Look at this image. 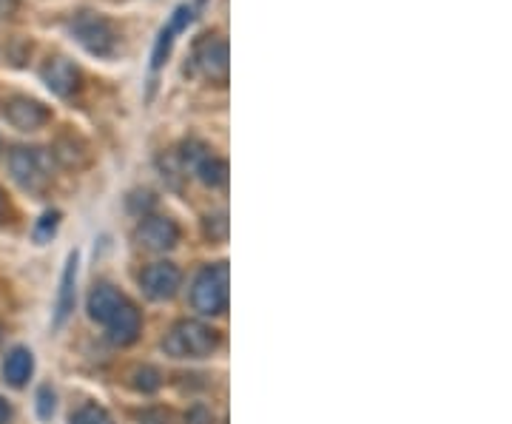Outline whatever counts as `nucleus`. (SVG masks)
<instances>
[{
  "label": "nucleus",
  "mask_w": 512,
  "mask_h": 424,
  "mask_svg": "<svg viewBox=\"0 0 512 424\" xmlns=\"http://www.w3.org/2000/svg\"><path fill=\"white\" fill-rule=\"evenodd\" d=\"M217 331L197 319H183L165 333L163 351L174 359H205L217 351Z\"/></svg>",
  "instance_id": "f257e3e1"
},
{
  "label": "nucleus",
  "mask_w": 512,
  "mask_h": 424,
  "mask_svg": "<svg viewBox=\"0 0 512 424\" xmlns=\"http://www.w3.org/2000/svg\"><path fill=\"white\" fill-rule=\"evenodd\" d=\"M9 171H12V180L23 191H43L52 183L55 160L46 148L20 146L9 154Z\"/></svg>",
  "instance_id": "f03ea898"
},
{
  "label": "nucleus",
  "mask_w": 512,
  "mask_h": 424,
  "mask_svg": "<svg viewBox=\"0 0 512 424\" xmlns=\"http://www.w3.org/2000/svg\"><path fill=\"white\" fill-rule=\"evenodd\" d=\"M72 35L94 57H111L120 43L114 23L103 15H94V12H83L72 20Z\"/></svg>",
  "instance_id": "7ed1b4c3"
},
{
  "label": "nucleus",
  "mask_w": 512,
  "mask_h": 424,
  "mask_svg": "<svg viewBox=\"0 0 512 424\" xmlns=\"http://www.w3.org/2000/svg\"><path fill=\"white\" fill-rule=\"evenodd\" d=\"M191 302L200 314L217 316L228 308V265L217 262L205 268L191 291Z\"/></svg>",
  "instance_id": "20e7f679"
},
{
  "label": "nucleus",
  "mask_w": 512,
  "mask_h": 424,
  "mask_svg": "<svg viewBox=\"0 0 512 424\" xmlns=\"http://www.w3.org/2000/svg\"><path fill=\"white\" fill-rule=\"evenodd\" d=\"M194 63L202 72L205 80L211 83H228V74H231V55H228V40L220 35L202 37L197 43V52H194Z\"/></svg>",
  "instance_id": "39448f33"
},
{
  "label": "nucleus",
  "mask_w": 512,
  "mask_h": 424,
  "mask_svg": "<svg viewBox=\"0 0 512 424\" xmlns=\"http://www.w3.org/2000/svg\"><path fill=\"white\" fill-rule=\"evenodd\" d=\"M3 117H6L18 131H37L52 120L49 109H46L43 103L32 100V97H12V100L3 106Z\"/></svg>",
  "instance_id": "423d86ee"
},
{
  "label": "nucleus",
  "mask_w": 512,
  "mask_h": 424,
  "mask_svg": "<svg viewBox=\"0 0 512 424\" xmlns=\"http://www.w3.org/2000/svg\"><path fill=\"white\" fill-rule=\"evenodd\" d=\"M180 268L177 265H171V262H154V265H148L146 271H143V277H140V285H143V291H146L148 299H171V296L177 294V288H180Z\"/></svg>",
  "instance_id": "0eeeda50"
},
{
  "label": "nucleus",
  "mask_w": 512,
  "mask_h": 424,
  "mask_svg": "<svg viewBox=\"0 0 512 424\" xmlns=\"http://www.w3.org/2000/svg\"><path fill=\"white\" fill-rule=\"evenodd\" d=\"M80 80H83V74H80V69L74 66L69 57H52L43 66V83L57 97H72L80 89Z\"/></svg>",
  "instance_id": "6e6552de"
},
{
  "label": "nucleus",
  "mask_w": 512,
  "mask_h": 424,
  "mask_svg": "<svg viewBox=\"0 0 512 424\" xmlns=\"http://www.w3.org/2000/svg\"><path fill=\"white\" fill-rule=\"evenodd\" d=\"M137 240L148 251H168L180 240V228L168 217H146L137 228Z\"/></svg>",
  "instance_id": "1a4fd4ad"
},
{
  "label": "nucleus",
  "mask_w": 512,
  "mask_h": 424,
  "mask_svg": "<svg viewBox=\"0 0 512 424\" xmlns=\"http://www.w3.org/2000/svg\"><path fill=\"white\" fill-rule=\"evenodd\" d=\"M74 296H77V251L69 254L66 259V268H63V277H60V291H57L55 302V328H63L66 319L74 311Z\"/></svg>",
  "instance_id": "9d476101"
},
{
  "label": "nucleus",
  "mask_w": 512,
  "mask_h": 424,
  "mask_svg": "<svg viewBox=\"0 0 512 424\" xmlns=\"http://www.w3.org/2000/svg\"><path fill=\"white\" fill-rule=\"evenodd\" d=\"M126 302L128 299L120 294L117 288H111V285H97L92 294H89V314H92V319H97V322L109 325L111 319L126 308Z\"/></svg>",
  "instance_id": "9b49d317"
},
{
  "label": "nucleus",
  "mask_w": 512,
  "mask_h": 424,
  "mask_svg": "<svg viewBox=\"0 0 512 424\" xmlns=\"http://www.w3.org/2000/svg\"><path fill=\"white\" fill-rule=\"evenodd\" d=\"M32 370H35V356H32L29 348H12V351L6 353V359H3V379L12 388H23L29 382Z\"/></svg>",
  "instance_id": "f8f14e48"
},
{
  "label": "nucleus",
  "mask_w": 512,
  "mask_h": 424,
  "mask_svg": "<svg viewBox=\"0 0 512 424\" xmlns=\"http://www.w3.org/2000/svg\"><path fill=\"white\" fill-rule=\"evenodd\" d=\"M106 328H109V339L114 345H131L140 336V311L131 302H126V308L114 316Z\"/></svg>",
  "instance_id": "ddd939ff"
},
{
  "label": "nucleus",
  "mask_w": 512,
  "mask_h": 424,
  "mask_svg": "<svg viewBox=\"0 0 512 424\" xmlns=\"http://www.w3.org/2000/svg\"><path fill=\"white\" fill-rule=\"evenodd\" d=\"M197 171V177H200L202 183L211 185V188H217L228 180V166H225V160L220 157H214V154H205L200 163L194 166Z\"/></svg>",
  "instance_id": "4468645a"
},
{
  "label": "nucleus",
  "mask_w": 512,
  "mask_h": 424,
  "mask_svg": "<svg viewBox=\"0 0 512 424\" xmlns=\"http://www.w3.org/2000/svg\"><path fill=\"white\" fill-rule=\"evenodd\" d=\"M69 424H114L111 416L100 405H83L72 413Z\"/></svg>",
  "instance_id": "2eb2a0df"
},
{
  "label": "nucleus",
  "mask_w": 512,
  "mask_h": 424,
  "mask_svg": "<svg viewBox=\"0 0 512 424\" xmlns=\"http://www.w3.org/2000/svg\"><path fill=\"white\" fill-rule=\"evenodd\" d=\"M174 29H171V23L165 26L163 32H160V37H157V46H154V55H151V69L157 72V69H163V63L168 60V55H171V43H174Z\"/></svg>",
  "instance_id": "dca6fc26"
},
{
  "label": "nucleus",
  "mask_w": 512,
  "mask_h": 424,
  "mask_svg": "<svg viewBox=\"0 0 512 424\" xmlns=\"http://www.w3.org/2000/svg\"><path fill=\"white\" fill-rule=\"evenodd\" d=\"M57 220H60V214H57V211H49V214H43V217H40V222H37V228H35V240L37 242L49 240V237L55 234Z\"/></svg>",
  "instance_id": "f3484780"
},
{
  "label": "nucleus",
  "mask_w": 512,
  "mask_h": 424,
  "mask_svg": "<svg viewBox=\"0 0 512 424\" xmlns=\"http://www.w3.org/2000/svg\"><path fill=\"white\" fill-rule=\"evenodd\" d=\"M52 413H55V393L52 388H40L37 390V416L52 419Z\"/></svg>",
  "instance_id": "a211bd4d"
},
{
  "label": "nucleus",
  "mask_w": 512,
  "mask_h": 424,
  "mask_svg": "<svg viewBox=\"0 0 512 424\" xmlns=\"http://www.w3.org/2000/svg\"><path fill=\"white\" fill-rule=\"evenodd\" d=\"M137 388L143 390V393H151V390L160 388V373L154 368H143L137 370Z\"/></svg>",
  "instance_id": "6ab92c4d"
},
{
  "label": "nucleus",
  "mask_w": 512,
  "mask_h": 424,
  "mask_svg": "<svg viewBox=\"0 0 512 424\" xmlns=\"http://www.w3.org/2000/svg\"><path fill=\"white\" fill-rule=\"evenodd\" d=\"M205 234H208L211 240H222V237L228 234V220H225V214L208 217V220H205Z\"/></svg>",
  "instance_id": "aec40b11"
},
{
  "label": "nucleus",
  "mask_w": 512,
  "mask_h": 424,
  "mask_svg": "<svg viewBox=\"0 0 512 424\" xmlns=\"http://www.w3.org/2000/svg\"><path fill=\"white\" fill-rule=\"evenodd\" d=\"M188 424H211V413H208L205 407H194V410L188 413Z\"/></svg>",
  "instance_id": "412c9836"
},
{
  "label": "nucleus",
  "mask_w": 512,
  "mask_h": 424,
  "mask_svg": "<svg viewBox=\"0 0 512 424\" xmlns=\"http://www.w3.org/2000/svg\"><path fill=\"white\" fill-rule=\"evenodd\" d=\"M18 9V0H0V18H9Z\"/></svg>",
  "instance_id": "4be33fe9"
},
{
  "label": "nucleus",
  "mask_w": 512,
  "mask_h": 424,
  "mask_svg": "<svg viewBox=\"0 0 512 424\" xmlns=\"http://www.w3.org/2000/svg\"><path fill=\"white\" fill-rule=\"evenodd\" d=\"M9 419H12V407H9L6 402H3V399H0V424H6Z\"/></svg>",
  "instance_id": "5701e85b"
},
{
  "label": "nucleus",
  "mask_w": 512,
  "mask_h": 424,
  "mask_svg": "<svg viewBox=\"0 0 512 424\" xmlns=\"http://www.w3.org/2000/svg\"><path fill=\"white\" fill-rule=\"evenodd\" d=\"M3 205L6 203H3V191H0V214H3Z\"/></svg>",
  "instance_id": "b1692460"
}]
</instances>
